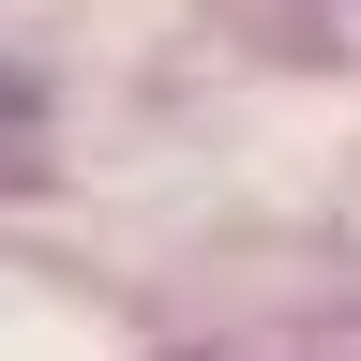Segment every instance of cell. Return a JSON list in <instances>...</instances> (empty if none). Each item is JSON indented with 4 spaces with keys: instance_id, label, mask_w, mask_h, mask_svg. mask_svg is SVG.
<instances>
[{
    "instance_id": "1",
    "label": "cell",
    "mask_w": 361,
    "mask_h": 361,
    "mask_svg": "<svg viewBox=\"0 0 361 361\" xmlns=\"http://www.w3.org/2000/svg\"><path fill=\"white\" fill-rule=\"evenodd\" d=\"M0 121H16V90H0Z\"/></svg>"
}]
</instances>
